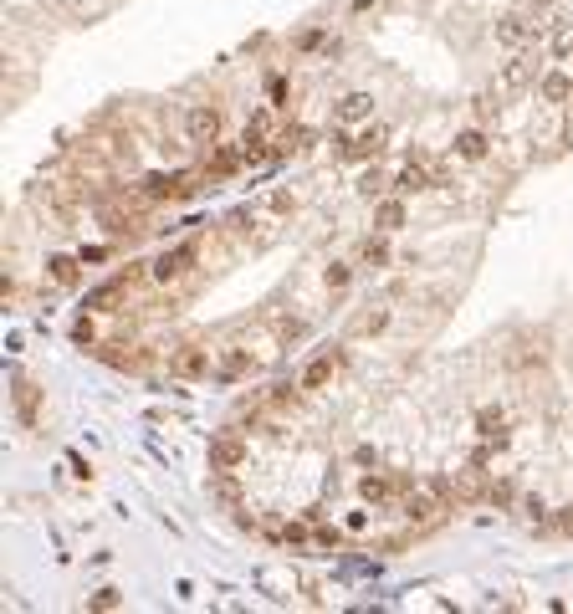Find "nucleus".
<instances>
[{
	"label": "nucleus",
	"instance_id": "nucleus-8",
	"mask_svg": "<svg viewBox=\"0 0 573 614\" xmlns=\"http://www.w3.org/2000/svg\"><path fill=\"white\" fill-rule=\"evenodd\" d=\"M461 154H466V159H481V154H486V138H481V134H466L461 138Z\"/></svg>",
	"mask_w": 573,
	"mask_h": 614
},
{
	"label": "nucleus",
	"instance_id": "nucleus-5",
	"mask_svg": "<svg viewBox=\"0 0 573 614\" xmlns=\"http://www.w3.org/2000/svg\"><path fill=\"white\" fill-rule=\"evenodd\" d=\"M379 138H384V134L374 128V134H363L358 143H348V159H369V154H379Z\"/></svg>",
	"mask_w": 573,
	"mask_h": 614
},
{
	"label": "nucleus",
	"instance_id": "nucleus-6",
	"mask_svg": "<svg viewBox=\"0 0 573 614\" xmlns=\"http://www.w3.org/2000/svg\"><path fill=\"white\" fill-rule=\"evenodd\" d=\"M399 215H405V205H399V200H384V205H379V226H384V231H394Z\"/></svg>",
	"mask_w": 573,
	"mask_h": 614
},
{
	"label": "nucleus",
	"instance_id": "nucleus-1",
	"mask_svg": "<svg viewBox=\"0 0 573 614\" xmlns=\"http://www.w3.org/2000/svg\"><path fill=\"white\" fill-rule=\"evenodd\" d=\"M343 363H348V354H343V348H328V354H318V359H312L307 369H302V379H297V384H302L307 395H312V389L333 384V379L343 374Z\"/></svg>",
	"mask_w": 573,
	"mask_h": 614
},
{
	"label": "nucleus",
	"instance_id": "nucleus-10",
	"mask_svg": "<svg viewBox=\"0 0 573 614\" xmlns=\"http://www.w3.org/2000/svg\"><path fill=\"white\" fill-rule=\"evenodd\" d=\"M389 323V312H369V318H358V333H379Z\"/></svg>",
	"mask_w": 573,
	"mask_h": 614
},
{
	"label": "nucleus",
	"instance_id": "nucleus-12",
	"mask_svg": "<svg viewBox=\"0 0 573 614\" xmlns=\"http://www.w3.org/2000/svg\"><path fill=\"white\" fill-rule=\"evenodd\" d=\"M384 256H389V251H384V241H369V246H363V261H369V267H379Z\"/></svg>",
	"mask_w": 573,
	"mask_h": 614
},
{
	"label": "nucleus",
	"instance_id": "nucleus-9",
	"mask_svg": "<svg viewBox=\"0 0 573 614\" xmlns=\"http://www.w3.org/2000/svg\"><path fill=\"white\" fill-rule=\"evenodd\" d=\"M363 113H369V98H348V102H343V123L363 118Z\"/></svg>",
	"mask_w": 573,
	"mask_h": 614
},
{
	"label": "nucleus",
	"instance_id": "nucleus-4",
	"mask_svg": "<svg viewBox=\"0 0 573 614\" xmlns=\"http://www.w3.org/2000/svg\"><path fill=\"white\" fill-rule=\"evenodd\" d=\"M236 461H241V435H236V430H226V435L210 446V466H215V471H226V466H236Z\"/></svg>",
	"mask_w": 573,
	"mask_h": 614
},
{
	"label": "nucleus",
	"instance_id": "nucleus-3",
	"mask_svg": "<svg viewBox=\"0 0 573 614\" xmlns=\"http://www.w3.org/2000/svg\"><path fill=\"white\" fill-rule=\"evenodd\" d=\"M190 138L194 143H215L220 138V108H210V102L190 108Z\"/></svg>",
	"mask_w": 573,
	"mask_h": 614
},
{
	"label": "nucleus",
	"instance_id": "nucleus-11",
	"mask_svg": "<svg viewBox=\"0 0 573 614\" xmlns=\"http://www.w3.org/2000/svg\"><path fill=\"white\" fill-rule=\"evenodd\" d=\"M16 399H21V420H31V410H36V395H31V384H21V389H16Z\"/></svg>",
	"mask_w": 573,
	"mask_h": 614
},
{
	"label": "nucleus",
	"instance_id": "nucleus-13",
	"mask_svg": "<svg viewBox=\"0 0 573 614\" xmlns=\"http://www.w3.org/2000/svg\"><path fill=\"white\" fill-rule=\"evenodd\" d=\"M343 287H348V267H333L328 271V292H343Z\"/></svg>",
	"mask_w": 573,
	"mask_h": 614
},
{
	"label": "nucleus",
	"instance_id": "nucleus-7",
	"mask_svg": "<svg viewBox=\"0 0 573 614\" xmlns=\"http://www.w3.org/2000/svg\"><path fill=\"white\" fill-rule=\"evenodd\" d=\"M51 282L72 287V282H77V261H51Z\"/></svg>",
	"mask_w": 573,
	"mask_h": 614
},
{
	"label": "nucleus",
	"instance_id": "nucleus-2",
	"mask_svg": "<svg viewBox=\"0 0 573 614\" xmlns=\"http://www.w3.org/2000/svg\"><path fill=\"white\" fill-rule=\"evenodd\" d=\"M169 374H174V379H205V374H210V348L185 343L174 359H169Z\"/></svg>",
	"mask_w": 573,
	"mask_h": 614
}]
</instances>
